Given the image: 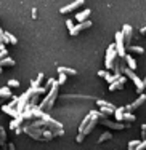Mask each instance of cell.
Segmentation results:
<instances>
[{
  "instance_id": "38",
  "label": "cell",
  "mask_w": 146,
  "mask_h": 150,
  "mask_svg": "<svg viewBox=\"0 0 146 150\" xmlns=\"http://www.w3.org/2000/svg\"><path fill=\"white\" fill-rule=\"evenodd\" d=\"M98 75H99V77H103V78H106V75H108V72H106V70H99Z\"/></svg>"
},
{
  "instance_id": "34",
  "label": "cell",
  "mask_w": 146,
  "mask_h": 150,
  "mask_svg": "<svg viewBox=\"0 0 146 150\" xmlns=\"http://www.w3.org/2000/svg\"><path fill=\"white\" fill-rule=\"evenodd\" d=\"M66 81V75L64 74H59V78H58V85H63Z\"/></svg>"
},
{
  "instance_id": "18",
  "label": "cell",
  "mask_w": 146,
  "mask_h": 150,
  "mask_svg": "<svg viewBox=\"0 0 146 150\" xmlns=\"http://www.w3.org/2000/svg\"><path fill=\"white\" fill-rule=\"evenodd\" d=\"M42 80H44V74H39V77L32 81V86H31V90H37V88H40V86H42Z\"/></svg>"
},
{
  "instance_id": "27",
  "label": "cell",
  "mask_w": 146,
  "mask_h": 150,
  "mask_svg": "<svg viewBox=\"0 0 146 150\" xmlns=\"http://www.w3.org/2000/svg\"><path fill=\"white\" fill-rule=\"evenodd\" d=\"M97 104L99 105V107H108V109H116L112 104H109V102H106V101H101V99H98L97 101Z\"/></svg>"
},
{
  "instance_id": "35",
  "label": "cell",
  "mask_w": 146,
  "mask_h": 150,
  "mask_svg": "<svg viewBox=\"0 0 146 150\" xmlns=\"http://www.w3.org/2000/svg\"><path fill=\"white\" fill-rule=\"evenodd\" d=\"M145 149H146V141H143V142H140V145H138V147L135 149V150H145Z\"/></svg>"
},
{
  "instance_id": "5",
  "label": "cell",
  "mask_w": 146,
  "mask_h": 150,
  "mask_svg": "<svg viewBox=\"0 0 146 150\" xmlns=\"http://www.w3.org/2000/svg\"><path fill=\"white\" fill-rule=\"evenodd\" d=\"M98 123L104 125L106 128H111V129H124V128L130 126V125H122V123H117V121H111L108 118H98Z\"/></svg>"
},
{
  "instance_id": "39",
  "label": "cell",
  "mask_w": 146,
  "mask_h": 150,
  "mask_svg": "<svg viewBox=\"0 0 146 150\" xmlns=\"http://www.w3.org/2000/svg\"><path fill=\"white\" fill-rule=\"evenodd\" d=\"M5 56H6V50H5V51H0V61L5 58Z\"/></svg>"
},
{
  "instance_id": "36",
  "label": "cell",
  "mask_w": 146,
  "mask_h": 150,
  "mask_svg": "<svg viewBox=\"0 0 146 150\" xmlns=\"http://www.w3.org/2000/svg\"><path fill=\"white\" fill-rule=\"evenodd\" d=\"M66 27H67V29H69V30H71V29H72V27H74V24H72V21H71V19H67V21H66Z\"/></svg>"
},
{
  "instance_id": "14",
  "label": "cell",
  "mask_w": 146,
  "mask_h": 150,
  "mask_svg": "<svg viewBox=\"0 0 146 150\" xmlns=\"http://www.w3.org/2000/svg\"><path fill=\"white\" fill-rule=\"evenodd\" d=\"M90 8H87V10H84V11H80V13H77L76 15V19L77 21H80V23H84V21H87V18L90 16Z\"/></svg>"
},
{
  "instance_id": "37",
  "label": "cell",
  "mask_w": 146,
  "mask_h": 150,
  "mask_svg": "<svg viewBox=\"0 0 146 150\" xmlns=\"http://www.w3.org/2000/svg\"><path fill=\"white\" fill-rule=\"evenodd\" d=\"M84 139H85V136L82 134V133H79V136H77V137H76V141H77V142H82V141H84Z\"/></svg>"
},
{
  "instance_id": "25",
  "label": "cell",
  "mask_w": 146,
  "mask_h": 150,
  "mask_svg": "<svg viewBox=\"0 0 146 150\" xmlns=\"http://www.w3.org/2000/svg\"><path fill=\"white\" fill-rule=\"evenodd\" d=\"M122 121H135V115H133V113H130V112H124Z\"/></svg>"
},
{
  "instance_id": "40",
  "label": "cell",
  "mask_w": 146,
  "mask_h": 150,
  "mask_svg": "<svg viewBox=\"0 0 146 150\" xmlns=\"http://www.w3.org/2000/svg\"><path fill=\"white\" fill-rule=\"evenodd\" d=\"M141 81H143V86L146 88V77H145V78H143V80H141Z\"/></svg>"
},
{
  "instance_id": "4",
  "label": "cell",
  "mask_w": 146,
  "mask_h": 150,
  "mask_svg": "<svg viewBox=\"0 0 146 150\" xmlns=\"http://www.w3.org/2000/svg\"><path fill=\"white\" fill-rule=\"evenodd\" d=\"M122 72H124V74H127V77H129L130 80L135 83V86H137V91H138V93H143V90H145V86H143V81H141L140 78H138L137 75L133 74V70H132V69H129V67H125V69H122Z\"/></svg>"
},
{
  "instance_id": "30",
  "label": "cell",
  "mask_w": 146,
  "mask_h": 150,
  "mask_svg": "<svg viewBox=\"0 0 146 150\" xmlns=\"http://www.w3.org/2000/svg\"><path fill=\"white\" fill-rule=\"evenodd\" d=\"M129 50H132L133 53H138V54H143L145 53V48H141V46H129Z\"/></svg>"
},
{
  "instance_id": "3",
  "label": "cell",
  "mask_w": 146,
  "mask_h": 150,
  "mask_svg": "<svg viewBox=\"0 0 146 150\" xmlns=\"http://www.w3.org/2000/svg\"><path fill=\"white\" fill-rule=\"evenodd\" d=\"M116 53L120 58H125V42H124L122 32H116Z\"/></svg>"
},
{
  "instance_id": "21",
  "label": "cell",
  "mask_w": 146,
  "mask_h": 150,
  "mask_svg": "<svg viewBox=\"0 0 146 150\" xmlns=\"http://www.w3.org/2000/svg\"><path fill=\"white\" fill-rule=\"evenodd\" d=\"M31 110H32V115H34V118H42V115L45 113L42 109H39V105H34V107H31Z\"/></svg>"
},
{
  "instance_id": "8",
  "label": "cell",
  "mask_w": 146,
  "mask_h": 150,
  "mask_svg": "<svg viewBox=\"0 0 146 150\" xmlns=\"http://www.w3.org/2000/svg\"><path fill=\"white\" fill-rule=\"evenodd\" d=\"M122 35H124L125 46L129 48V46H130V40H132V35H133V29H132V26L125 24V26H124V29H122Z\"/></svg>"
},
{
  "instance_id": "26",
  "label": "cell",
  "mask_w": 146,
  "mask_h": 150,
  "mask_svg": "<svg viewBox=\"0 0 146 150\" xmlns=\"http://www.w3.org/2000/svg\"><path fill=\"white\" fill-rule=\"evenodd\" d=\"M5 35H6V38H8V42H10V43H13V45H15V43H18V40H16V37H15V35H13V34H11V32H8V30H5Z\"/></svg>"
},
{
  "instance_id": "29",
  "label": "cell",
  "mask_w": 146,
  "mask_h": 150,
  "mask_svg": "<svg viewBox=\"0 0 146 150\" xmlns=\"http://www.w3.org/2000/svg\"><path fill=\"white\" fill-rule=\"evenodd\" d=\"M109 139H112L111 133H103V134H101V137L98 139V142H104V141H109Z\"/></svg>"
},
{
  "instance_id": "11",
  "label": "cell",
  "mask_w": 146,
  "mask_h": 150,
  "mask_svg": "<svg viewBox=\"0 0 146 150\" xmlns=\"http://www.w3.org/2000/svg\"><path fill=\"white\" fill-rule=\"evenodd\" d=\"M146 102V94H140V98L137 99V101L133 102V104H130V105H125V112H130V110H135V109H138L141 104H145Z\"/></svg>"
},
{
  "instance_id": "7",
  "label": "cell",
  "mask_w": 146,
  "mask_h": 150,
  "mask_svg": "<svg viewBox=\"0 0 146 150\" xmlns=\"http://www.w3.org/2000/svg\"><path fill=\"white\" fill-rule=\"evenodd\" d=\"M97 123H98V112H93V115H92V118H90V121H88V125L85 126V129L82 131V134H84V136L90 134L92 131H93V128L97 126Z\"/></svg>"
},
{
  "instance_id": "20",
  "label": "cell",
  "mask_w": 146,
  "mask_h": 150,
  "mask_svg": "<svg viewBox=\"0 0 146 150\" xmlns=\"http://www.w3.org/2000/svg\"><path fill=\"white\" fill-rule=\"evenodd\" d=\"M92 115H93V112H88V115L85 117L84 120H82V123H80V126H79V133H82V131L85 129V126H87V125H88V121H90Z\"/></svg>"
},
{
  "instance_id": "13",
  "label": "cell",
  "mask_w": 146,
  "mask_h": 150,
  "mask_svg": "<svg viewBox=\"0 0 146 150\" xmlns=\"http://www.w3.org/2000/svg\"><path fill=\"white\" fill-rule=\"evenodd\" d=\"M80 5H84V0H76V2H72L71 5H66V6H63V8L59 10V13H67V11H71V10L77 8V6H80Z\"/></svg>"
},
{
  "instance_id": "2",
  "label": "cell",
  "mask_w": 146,
  "mask_h": 150,
  "mask_svg": "<svg viewBox=\"0 0 146 150\" xmlns=\"http://www.w3.org/2000/svg\"><path fill=\"white\" fill-rule=\"evenodd\" d=\"M117 58V53H116V45L108 46V51H106V61H104V66L106 69H114V62H116Z\"/></svg>"
},
{
  "instance_id": "1",
  "label": "cell",
  "mask_w": 146,
  "mask_h": 150,
  "mask_svg": "<svg viewBox=\"0 0 146 150\" xmlns=\"http://www.w3.org/2000/svg\"><path fill=\"white\" fill-rule=\"evenodd\" d=\"M58 88H59L58 81H55V83H53V86H52V90L47 93V96H45V98L37 104V105H39V109H42L45 113H48L50 110L53 109V105H55L56 96H58Z\"/></svg>"
},
{
  "instance_id": "32",
  "label": "cell",
  "mask_w": 146,
  "mask_h": 150,
  "mask_svg": "<svg viewBox=\"0 0 146 150\" xmlns=\"http://www.w3.org/2000/svg\"><path fill=\"white\" fill-rule=\"evenodd\" d=\"M138 145H140V141H130L129 142V150H135Z\"/></svg>"
},
{
  "instance_id": "19",
  "label": "cell",
  "mask_w": 146,
  "mask_h": 150,
  "mask_svg": "<svg viewBox=\"0 0 146 150\" xmlns=\"http://www.w3.org/2000/svg\"><path fill=\"white\" fill-rule=\"evenodd\" d=\"M23 123H24V120L21 118V117H19V118H13L11 123H10V128H11V129H16V128L23 126Z\"/></svg>"
},
{
  "instance_id": "17",
  "label": "cell",
  "mask_w": 146,
  "mask_h": 150,
  "mask_svg": "<svg viewBox=\"0 0 146 150\" xmlns=\"http://www.w3.org/2000/svg\"><path fill=\"white\" fill-rule=\"evenodd\" d=\"M124 61L127 62V67H129V69H132V70H135V69H137V62H135V59L132 58L130 54H125V58H124Z\"/></svg>"
},
{
  "instance_id": "6",
  "label": "cell",
  "mask_w": 146,
  "mask_h": 150,
  "mask_svg": "<svg viewBox=\"0 0 146 150\" xmlns=\"http://www.w3.org/2000/svg\"><path fill=\"white\" fill-rule=\"evenodd\" d=\"M29 99H31V96H29V93H24V94H21L19 96V98H18V104H16V107H15V109H16V112H23V110L24 109H26V105L27 104H29Z\"/></svg>"
},
{
  "instance_id": "28",
  "label": "cell",
  "mask_w": 146,
  "mask_h": 150,
  "mask_svg": "<svg viewBox=\"0 0 146 150\" xmlns=\"http://www.w3.org/2000/svg\"><path fill=\"white\" fill-rule=\"evenodd\" d=\"M6 86H8V88H18V86H19V81L15 80V78H11V80H8Z\"/></svg>"
},
{
  "instance_id": "12",
  "label": "cell",
  "mask_w": 146,
  "mask_h": 150,
  "mask_svg": "<svg viewBox=\"0 0 146 150\" xmlns=\"http://www.w3.org/2000/svg\"><path fill=\"white\" fill-rule=\"evenodd\" d=\"M0 109H2V112H5L6 115L13 117V118H19L21 117V113L16 112V109H13V107H10V105H2Z\"/></svg>"
},
{
  "instance_id": "31",
  "label": "cell",
  "mask_w": 146,
  "mask_h": 150,
  "mask_svg": "<svg viewBox=\"0 0 146 150\" xmlns=\"http://www.w3.org/2000/svg\"><path fill=\"white\" fill-rule=\"evenodd\" d=\"M0 42H2L3 45H5V43H8V38H6V35H5V30H3L2 27H0Z\"/></svg>"
},
{
  "instance_id": "24",
  "label": "cell",
  "mask_w": 146,
  "mask_h": 150,
  "mask_svg": "<svg viewBox=\"0 0 146 150\" xmlns=\"http://www.w3.org/2000/svg\"><path fill=\"white\" fill-rule=\"evenodd\" d=\"M10 96H11V91H10L8 86L0 88V98H10Z\"/></svg>"
},
{
  "instance_id": "22",
  "label": "cell",
  "mask_w": 146,
  "mask_h": 150,
  "mask_svg": "<svg viewBox=\"0 0 146 150\" xmlns=\"http://www.w3.org/2000/svg\"><path fill=\"white\" fill-rule=\"evenodd\" d=\"M124 112H125V107H117V109L114 110V117H116V120H117V121H122Z\"/></svg>"
},
{
  "instance_id": "10",
  "label": "cell",
  "mask_w": 146,
  "mask_h": 150,
  "mask_svg": "<svg viewBox=\"0 0 146 150\" xmlns=\"http://www.w3.org/2000/svg\"><path fill=\"white\" fill-rule=\"evenodd\" d=\"M125 80H127V78L124 77V75H120V78H117L114 83L109 85L108 90H109V91H116V90H120V88H124V85H125Z\"/></svg>"
},
{
  "instance_id": "15",
  "label": "cell",
  "mask_w": 146,
  "mask_h": 150,
  "mask_svg": "<svg viewBox=\"0 0 146 150\" xmlns=\"http://www.w3.org/2000/svg\"><path fill=\"white\" fill-rule=\"evenodd\" d=\"M15 66V61H13L11 58H10V56H5V58H3L2 61H0V67H13Z\"/></svg>"
},
{
  "instance_id": "23",
  "label": "cell",
  "mask_w": 146,
  "mask_h": 150,
  "mask_svg": "<svg viewBox=\"0 0 146 150\" xmlns=\"http://www.w3.org/2000/svg\"><path fill=\"white\" fill-rule=\"evenodd\" d=\"M114 110H116V109H108V107H101V109H99V113H101V115L106 118V117L112 115V113H114Z\"/></svg>"
},
{
  "instance_id": "9",
  "label": "cell",
  "mask_w": 146,
  "mask_h": 150,
  "mask_svg": "<svg viewBox=\"0 0 146 150\" xmlns=\"http://www.w3.org/2000/svg\"><path fill=\"white\" fill-rule=\"evenodd\" d=\"M90 26H92V21H84V23H79L77 26H74L72 29L69 30V34L71 35H77L79 32H82L84 29H88Z\"/></svg>"
},
{
  "instance_id": "41",
  "label": "cell",
  "mask_w": 146,
  "mask_h": 150,
  "mask_svg": "<svg viewBox=\"0 0 146 150\" xmlns=\"http://www.w3.org/2000/svg\"><path fill=\"white\" fill-rule=\"evenodd\" d=\"M2 70H3V69H2V67H0V72H2Z\"/></svg>"
},
{
  "instance_id": "33",
  "label": "cell",
  "mask_w": 146,
  "mask_h": 150,
  "mask_svg": "<svg viewBox=\"0 0 146 150\" xmlns=\"http://www.w3.org/2000/svg\"><path fill=\"white\" fill-rule=\"evenodd\" d=\"M52 134H53V137H56V136H63V134H64V131H63V129H53Z\"/></svg>"
},
{
  "instance_id": "16",
  "label": "cell",
  "mask_w": 146,
  "mask_h": 150,
  "mask_svg": "<svg viewBox=\"0 0 146 150\" xmlns=\"http://www.w3.org/2000/svg\"><path fill=\"white\" fill-rule=\"evenodd\" d=\"M58 74H64V75H77V70H76V69H69V67H63V66H59V67H58Z\"/></svg>"
}]
</instances>
